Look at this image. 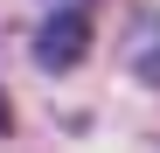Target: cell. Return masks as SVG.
Wrapping results in <instances>:
<instances>
[{
  "mask_svg": "<svg viewBox=\"0 0 160 153\" xmlns=\"http://www.w3.org/2000/svg\"><path fill=\"white\" fill-rule=\"evenodd\" d=\"M0 132H14V111H7V91H0Z\"/></svg>",
  "mask_w": 160,
  "mask_h": 153,
  "instance_id": "3",
  "label": "cell"
},
{
  "mask_svg": "<svg viewBox=\"0 0 160 153\" xmlns=\"http://www.w3.org/2000/svg\"><path fill=\"white\" fill-rule=\"evenodd\" d=\"M84 56H91V14L84 7H63V14H49L42 28H35V63L49 76H70Z\"/></svg>",
  "mask_w": 160,
  "mask_h": 153,
  "instance_id": "1",
  "label": "cell"
},
{
  "mask_svg": "<svg viewBox=\"0 0 160 153\" xmlns=\"http://www.w3.org/2000/svg\"><path fill=\"white\" fill-rule=\"evenodd\" d=\"M139 76H146V84H160V56H139Z\"/></svg>",
  "mask_w": 160,
  "mask_h": 153,
  "instance_id": "2",
  "label": "cell"
}]
</instances>
